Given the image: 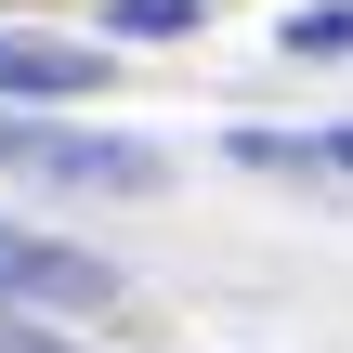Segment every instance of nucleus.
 I'll use <instances>...</instances> for the list:
<instances>
[{
	"mask_svg": "<svg viewBox=\"0 0 353 353\" xmlns=\"http://www.w3.org/2000/svg\"><path fill=\"white\" fill-rule=\"evenodd\" d=\"M0 353H52V341H26V327H0Z\"/></svg>",
	"mask_w": 353,
	"mask_h": 353,
	"instance_id": "0eeeda50",
	"label": "nucleus"
},
{
	"mask_svg": "<svg viewBox=\"0 0 353 353\" xmlns=\"http://www.w3.org/2000/svg\"><path fill=\"white\" fill-rule=\"evenodd\" d=\"M0 183H52V196H144L157 144L79 131V118H0Z\"/></svg>",
	"mask_w": 353,
	"mask_h": 353,
	"instance_id": "f257e3e1",
	"label": "nucleus"
},
{
	"mask_svg": "<svg viewBox=\"0 0 353 353\" xmlns=\"http://www.w3.org/2000/svg\"><path fill=\"white\" fill-rule=\"evenodd\" d=\"M249 170H301V183H353V131H236Z\"/></svg>",
	"mask_w": 353,
	"mask_h": 353,
	"instance_id": "20e7f679",
	"label": "nucleus"
},
{
	"mask_svg": "<svg viewBox=\"0 0 353 353\" xmlns=\"http://www.w3.org/2000/svg\"><path fill=\"white\" fill-rule=\"evenodd\" d=\"M288 52H353V0H327V13H288Z\"/></svg>",
	"mask_w": 353,
	"mask_h": 353,
	"instance_id": "423d86ee",
	"label": "nucleus"
},
{
	"mask_svg": "<svg viewBox=\"0 0 353 353\" xmlns=\"http://www.w3.org/2000/svg\"><path fill=\"white\" fill-rule=\"evenodd\" d=\"M0 301H26V314H105L118 275H105L92 249L39 236V223H0Z\"/></svg>",
	"mask_w": 353,
	"mask_h": 353,
	"instance_id": "f03ea898",
	"label": "nucleus"
},
{
	"mask_svg": "<svg viewBox=\"0 0 353 353\" xmlns=\"http://www.w3.org/2000/svg\"><path fill=\"white\" fill-rule=\"evenodd\" d=\"M196 0H118V39H183Z\"/></svg>",
	"mask_w": 353,
	"mask_h": 353,
	"instance_id": "39448f33",
	"label": "nucleus"
},
{
	"mask_svg": "<svg viewBox=\"0 0 353 353\" xmlns=\"http://www.w3.org/2000/svg\"><path fill=\"white\" fill-rule=\"evenodd\" d=\"M0 92L79 105V92H105V52H92V39H26V26H0Z\"/></svg>",
	"mask_w": 353,
	"mask_h": 353,
	"instance_id": "7ed1b4c3",
	"label": "nucleus"
}]
</instances>
